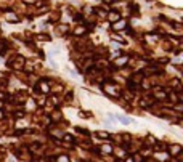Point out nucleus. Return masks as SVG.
I'll return each instance as SVG.
<instances>
[{
    "label": "nucleus",
    "instance_id": "39448f33",
    "mask_svg": "<svg viewBox=\"0 0 183 162\" xmlns=\"http://www.w3.org/2000/svg\"><path fill=\"white\" fill-rule=\"evenodd\" d=\"M169 154H170L172 157H177L178 154H182V146L180 144H170V146H169Z\"/></svg>",
    "mask_w": 183,
    "mask_h": 162
},
{
    "label": "nucleus",
    "instance_id": "f8f14e48",
    "mask_svg": "<svg viewBox=\"0 0 183 162\" xmlns=\"http://www.w3.org/2000/svg\"><path fill=\"white\" fill-rule=\"evenodd\" d=\"M85 32H87V27H85V26H77L76 29H74V36H77V37H79V36H84Z\"/></svg>",
    "mask_w": 183,
    "mask_h": 162
},
{
    "label": "nucleus",
    "instance_id": "393cba45",
    "mask_svg": "<svg viewBox=\"0 0 183 162\" xmlns=\"http://www.w3.org/2000/svg\"><path fill=\"white\" fill-rule=\"evenodd\" d=\"M104 5H111V3H114V0H103Z\"/></svg>",
    "mask_w": 183,
    "mask_h": 162
},
{
    "label": "nucleus",
    "instance_id": "a878e982",
    "mask_svg": "<svg viewBox=\"0 0 183 162\" xmlns=\"http://www.w3.org/2000/svg\"><path fill=\"white\" fill-rule=\"evenodd\" d=\"M3 117H5V112H3V109L0 108V119H3Z\"/></svg>",
    "mask_w": 183,
    "mask_h": 162
},
{
    "label": "nucleus",
    "instance_id": "412c9836",
    "mask_svg": "<svg viewBox=\"0 0 183 162\" xmlns=\"http://www.w3.org/2000/svg\"><path fill=\"white\" fill-rule=\"evenodd\" d=\"M133 161H135V162H141V161H143V156H140V154H135Z\"/></svg>",
    "mask_w": 183,
    "mask_h": 162
},
{
    "label": "nucleus",
    "instance_id": "f257e3e1",
    "mask_svg": "<svg viewBox=\"0 0 183 162\" xmlns=\"http://www.w3.org/2000/svg\"><path fill=\"white\" fill-rule=\"evenodd\" d=\"M103 90L104 93H108L109 96H113V98H117V96H121V90L116 87L114 84H111V82H106V84H103Z\"/></svg>",
    "mask_w": 183,
    "mask_h": 162
},
{
    "label": "nucleus",
    "instance_id": "6ab92c4d",
    "mask_svg": "<svg viewBox=\"0 0 183 162\" xmlns=\"http://www.w3.org/2000/svg\"><path fill=\"white\" fill-rule=\"evenodd\" d=\"M96 135H98V136H100V138H104V140H108V138H111V136H109V133H108V132H98V133H96Z\"/></svg>",
    "mask_w": 183,
    "mask_h": 162
},
{
    "label": "nucleus",
    "instance_id": "b1692460",
    "mask_svg": "<svg viewBox=\"0 0 183 162\" xmlns=\"http://www.w3.org/2000/svg\"><path fill=\"white\" fill-rule=\"evenodd\" d=\"M79 116H80V117H85V119H87V117H90L89 112H84V111H82V112H79Z\"/></svg>",
    "mask_w": 183,
    "mask_h": 162
},
{
    "label": "nucleus",
    "instance_id": "a211bd4d",
    "mask_svg": "<svg viewBox=\"0 0 183 162\" xmlns=\"http://www.w3.org/2000/svg\"><path fill=\"white\" fill-rule=\"evenodd\" d=\"M76 132H77V133H80V135H85V136H89V135H90V133L87 132L85 129H80V127H77V129H76Z\"/></svg>",
    "mask_w": 183,
    "mask_h": 162
},
{
    "label": "nucleus",
    "instance_id": "aec40b11",
    "mask_svg": "<svg viewBox=\"0 0 183 162\" xmlns=\"http://www.w3.org/2000/svg\"><path fill=\"white\" fill-rule=\"evenodd\" d=\"M58 19H60V15H58V13H52V21H58Z\"/></svg>",
    "mask_w": 183,
    "mask_h": 162
},
{
    "label": "nucleus",
    "instance_id": "4468645a",
    "mask_svg": "<svg viewBox=\"0 0 183 162\" xmlns=\"http://www.w3.org/2000/svg\"><path fill=\"white\" fill-rule=\"evenodd\" d=\"M116 119L119 120V122L125 124V125H128V124H132V122H133V120H132L130 117H124V116H116Z\"/></svg>",
    "mask_w": 183,
    "mask_h": 162
},
{
    "label": "nucleus",
    "instance_id": "6e6552de",
    "mask_svg": "<svg viewBox=\"0 0 183 162\" xmlns=\"http://www.w3.org/2000/svg\"><path fill=\"white\" fill-rule=\"evenodd\" d=\"M11 64H13V68H15V69H23V64H24V58L23 56H16L15 60L11 61Z\"/></svg>",
    "mask_w": 183,
    "mask_h": 162
},
{
    "label": "nucleus",
    "instance_id": "0eeeda50",
    "mask_svg": "<svg viewBox=\"0 0 183 162\" xmlns=\"http://www.w3.org/2000/svg\"><path fill=\"white\" fill-rule=\"evenodd\" d=\"M127 63H128V56H117L114 60V66L116 68H124Z\"/></svg>",
    "mask_w": 183,
    "mask_h": 162
},
{
    "label": "nucleus",
    "instance_id": "423d86ee",
    "mask_svg": "<svg viewBox=\"0 0 183 162\" xmlns=\"http://www.w3.org/2000/svg\"><path fill=\"white\" fill-rule=\"evenodd\" d=\"M152 95H154V98H159V99H165L167 98V92L165 90H162L161 87H157V88H152Z\"/></svg>",
    "mask_w": 183,
    "mask_h": 162
},
{
    "label": "nucleus",
    "instance_id": "9d476101",
    "mask_svg": "<svg viewBox=\"0 0 183 162\" xmlns=\"http://www.w3.org/2000/svg\"><path fill=\"white\" fill-rule=\"evenodd\" d=\"M106 18L109 19L111 23H116L117 19H121V15H119L117 11H108V13H106Z\"/></svg>",
    "mask_w": 183,
    "mask_h": 162
},
{
    "label": "nucleus",
    "instance_id": "1a4fd4ad",
    "mask_svg": "<svg viewBox=\"0 0 183 162\" xmlns=\"http://www.w3.org/2000/svg\"><path fill=\"white\" fill-rule=\"evenodd\" d=\"M125 27H127V21H125V19H117L116 23H114V26H113V29L114 31H124Z\"/></svg>",
    "mask_w": 183,
    "mask_h": 162
},
{
    "label": "nucleus",
    "instance_id": "f3484780",
    "mask_svg": "<svg viewBox=\"0 0 183 162\" xmlns=\"http://www.w3.org/2000/svg\"><path fill=\"white\" fill-rule=\"evenodd\" d=\"M121 96H124L127 101H132V99H133V95H132V93H128V92H121Z\"/></svg>",
    "mask_w": 183,
    "mask_h": 162
},
{
    "label": "nucleus",
    "instance_id": "7ed1b4c3",
    "mask_svg": "<svg viewBox=\"0 0 183 162\" xmlns=\"http://www.w3.org/2000/svg\"><path fill=\"white\" fill-rule=\"evenodd\" d=\"M143 74L141 72H137V74H133L132 75V79H130V82H128V85L130 87H138V85L141 84V80H143Z\"/></svg>",
    "mask_w": 183,
    "mask_h": 162
},
{
    "label": "nucleus",
    "instance_id": "4be33fe9",
    "mask_svg": "<svg viewBox=\"0 0 183 162\" xmlns=\"http://www.w3.org/2000/svg\"><path fill=\"white\" fill-rule=\"evenodd\" d=\"M148 144H156V140H154V136H148Z\"/></svg>",
    "mask_w": 183,
    "mask_h": 162
},
{
    "label": "nucleus",
    "instance_id": "20e7f679",
    "mask_svg": "<svg viewBox=\"0 0 183 162\" xmlns=\"http://www.w3.org/2000/svg\"><path fill=\"white\" fill-rule=\"evenodd\" d=\"M35 90H39L40 93H43V95H47V93L50 92V84L47 80H39V84H37Z\"/></svg>",
    "mask_w": 183,
    "mask_h": 162
},
{
    "label": "nucleus",
    "instance_id": "ddd939ff",
    "mask_svg": "<svg viewBox=\"0 0 183 162\" xmlns=\"http://www.w3.org/2000/svg\"><path fill=\"white\" fill-rule=\"evenodd\" d=\"M61 119H63V116H61V112L58 111V109L52 112V120H53V122H60Z\"/></svg>",
    "mask_w": 183,
    "mask_h": 162
},
{
    "label": "nucleus",
    "instance_id": "dca6fc26",
    "mask_svg": "<svg viewBox=\"0 0 183 162\" xmlns=\"http://www.w3.org/2000/svg\"><path fill=\"white\" fill-rule=\"evenodd\" d=\"M55 162H69V157L64 156V154H60V156L55 157Z\"/></svg>",
    "mask_w": 183,
    "mask_h": 162
},
{
    "label": "nucleus",
    "instance_id": "9b49d317",
    "mask_svg": "<svg viewBox=\"0 0 183 162\" xmlns=\"http://www.w3.org/2000/svg\"><path fill=\"white\" fill-rule=\"evenodd\" d=\"M113 146L111 144H103L101 148H98V153H101V154H111L113 153Z\"/></svg>",
    "mask_w": 183,
    "mask_h": 162
},
{
    "label": "nucleus",
    "instance_id": "2eb2a0df",
    "mask_svg": "<svg viewBox=\"0 0 183 162\" xmlns=\"http://www.w3.org/2000/svg\"><path fill=\"white\" fill-rule=\"evenodd\" d=\"M56 29H58V32H60V34H66L67 31H69V27L64 26V24H58V26H56Z\"/></svg>",
    "mask_w": 183,
    "mask_h": 162
},
{
    "label": "nucleus",
    "instance_id": "f03ea898",
    "mask_svg": "<svg viewBox=\"0 0 183 162\" xmlns=\"http://www.w3.org/2000/svg\"><path fill=\"white\" fill-rule=\"evenodd\" d=\"M3 19H5V21H8V23H18L19 21V16H18V13H16V11L8 10V11L3 13Z\"/></svg>",
    "mask_w": 183,
    "mask_h": 162
},
{
    "label": "nucleus",
    "instance_id": "5701e85b",
    "mask_svg": "<svg viewBox=\"0 0 183 162\" xmlns=\"http://www.w3.org/2000/svg\"><path fill=\"white\" fill-rule=\"evenodd\" d=\"M0 99H8V95L5 92H0Z\"/></svg>",
    "mask_w": 183,
    "mask_h": 162
},
{
    "label": "nucleus",
    "instance_id": "bb28decb",
    "mask_svg": "<svg viewBox=\"0 0 183 162\" xmlns=\"http://www.w3.org/2000/svg\"><path fill=\"white\" fill-rule=\"evenodd\" d=\"M125 162H135V161H133V157H127V159H125Z\"/></svg>",
    "mask_w": 183,
    "mask_h": 162
}]
</instances>
